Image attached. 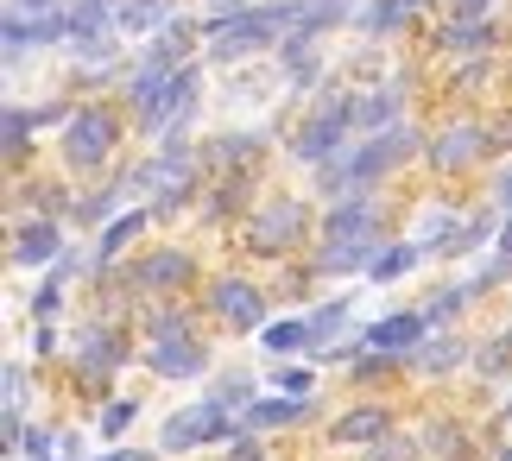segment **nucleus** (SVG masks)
I'll use <instances>...</instances> for the list:
<instances>
[{"label": "nucleus", "instance_id": "1", "mask_svg": "<svg viewBox=\"0 0 512 461\" xmlns=\"http://www.w3.org/2000/svg\"><path fill=\"white\" fill-rule=\"evenodd\" d=\"M405 335H418V323H392V329H380V342H386V348H399Z\"/></svg>", "mask_w": 512, "mask_h": 461}]
</instances>
